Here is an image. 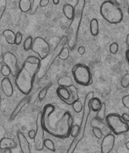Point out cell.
I'll use <instances>...</instances> for the list:
<instances>
[{
	"label": "cell",
	"instance_id": "cell-1",
	"mask_svg": "<svg viewBox=\"0 0 129 153\" xmlns=\"http://www.w3.org/2000/svg\"><path fill=\"white\" fill-rule=\"evenodd\" d=\"M42 112V123L44 131L59 139H66L70 136L73 119L68 111L53 104H47Z\"/></svg>",
	"mask_w": 129,
	"mask_h": 153
},
{
	"label": "cell",
	"instance_id": "cell-2",
	"mask_svg": "<svg viewBox=\"0 0 129 153\" xmlns=\"http://www.w3.org/2000/svg\"><path fill=\"white\" fill-rule=\"evenodd\" d=\"M40 62V59L39 57L28 56L15 76V85L17 88L25 95H28L33 89Z\"/></svg>",
	"mask_w": 129,
	"mask_h": 153
},
{
	"label": "cell",
	"instance_id": "cell-3",
	"mask_svg": "<svg viewBox=\"0 0 129 153\" xmlns=\"http://www.w3.org/2000/svg\"><path fill=\"white\" fill-rule=\"evenodd\" d=\"M68 42V37L66 35H64L61 39L60 41L55 47V48L52 50H50L49 53L44 58L40 59V66L37 74V78L40 79L47 74L49 69L54 64L56 58L58 57L59 54L62 51V49L65 47Z\"/></svg>",
	"mask_w": 129,
	"mask_h": 153
},
{
	"label": "cell",
	"instance_id": "cell-4",
	"mask_svg": "<svg viewBox=\"0 0 129 153\" xmlns=\"http://www.w3.org/2000/svg\"><path fill=\"white\" fill-rule=\"evenodd\" d=\"M94 97V92L90 91L87 94L84 102L83 109V115H82V119L81 121V124L79 126V131L77 136L73 138L71 144L69 147V148L66 152V153H74L78 144L85 137V131L87 126V120L90 117L91 110L89 106V102L90 100Z\"/></svg>",
	"mask_w": 129,
	"mask_h": 153
},
{
	"label": "cell",
	"instance_id": "cell-5",
	"mask_svg": "<svg viewBox=\"0 0 129 153\" xmlns=\"http://www.w3.org/2000/svg\"><path fill=\"white\" fill-rule=\"evenodd\" d=\"M99 10L103 19L111 24H118L124 19V14L119 6L108 1L101 4Z\"/></svg>",
	"mask_w": 129,
	"mask_h": 153
},
{
	"label": "cell",
	"instance_id": "cell-6",
	"mask_svg": "<svg viewBox=\"0 0 129 153\" xmlns=\"http://www.w3.org/2000/svg\"><path fill=\"white\" fill-rule=\"evenodd\" d=\"M105 121L115 135L118 136L128 132V123L119 114H110L106 116Z\"/></svg>",
	"mask_w": 129,
	"mask_h": 153
},
{
	"label": "cell",
	"instance_id": "cell-7",
	"mask_svg": "<svg viewBox=\"0 0 129 153\" xmlns=\"http://www.w3.org/2000/svg\"><path fill=\"white\" fill-rule=\"evenodd\" d=\"M72 73L74 81L82 86H89L93 83L90 69L85 64H78L73 68Z\"/></svg>",
	"mask_w": 129,
	"mask_h": 153
},
{
	"label": "cell",
	"instance_id": "cell-8",
	"mask_svg": "<svg viewBox=\"0 0 129 153\" xmlns=\"http://www.w3.org/2000/svg\"><path fill=\"white\" fill-rule=\"evenodd\" d=\"M44 132L45 131L42 126V112L40 111L38 113L36 120V136L33 139L35 147L37 151L43 150L44 142Z\"/></svg>",
	"mask_w": 129,
	"mask_h": 153
},
{
	"label": "cell",
	"instance_id": "cell-9",
	"mask_svg": "<svg viewBox=\"0 0 129 153\" xmlns=\"http://www.w3.org/2000/svg\"><path fill=\"white\" fill-rule=\"evenodd\" d=\"M31 50L39 56L40 59L44 58L50 50L48 42L42 37H37L33 40Z\"/></svg>",
	"mask_w": 129,
	"mask_h": 153
},
{
	"label": "cell",
	"instance_id": "cell-10",
	"mask_svg": "<svg viewBox=\"0 0 129 153\" xmlns=\"http://www.w3.org/2000/svg\"><path fill=\"white\" fill-rule=\"evenodd\" d=\"M3 61L4 65L8 66L10 69L11 74L15 77L20 70L18 60L15 55L11 52H6L3 56Z\"/></svg>",
	"mask_w": 129,
	"mask_h": 153
},
{
	"label": "cell",
	"instance_id": "cell-11",
	"mask_svg": "<svg viewBox=\"0 0 129 153\" xmlns=\"http://www.w3.org/2000/svg\"><path fill=\"white\" fill-rule=\"evenodd\" d=\"M115 143V137L113 134H109L105 136L101 143L102 153H110L112 151Z\"/></svg>",
	"mask_w": 129,
	"mask_h": 153
},
{
	"label": "cell",
	"instance_id": "cell-12",
	"mask_svg": "<svg viewBox=\"0 0 129 153\" xmlns=\"http://www.w3.org/2000/svg\"><path fill=\"white\" fill-rule=\"evenodd\" d=\"M90 125L92 128H97L102 132L103 136H106L111 132L110 128L107 126L105 120H102L97 117L93 118L90 122Z\"/></svg>",
	"mask_w": 129,
	"mask_h": 153
},
{
	"label": "cell",
	"instance_id": "cell-13",
	"mask_svg": "<svg viewBox=\"0 0 129 153\" xmlns=\"http://www.w3.org/2000/svg\"><path fill=\"white\" fill-rule=\"evenodd\" d=\"M17 139L19 140L20 148L22 153H32L30 143L27 139L25 134L21 131L17 132Z\"/></svg>",
	"mask_w": 129,
	"mask_h": 153
},
{
	"label": "cell",
	"instance_id": "cell-14",
	"mask_svg": "<svg viewBox=\"0 0 129 153\" xmlns=\"http://www.w3.org/2000/svg\"><path fill=\"white\" fill-rule=\"evenodd\" d=\"M3 92L7 97H12L13 94V87L11 81L8 77H4L1 83Z\"/></svg>",
	"mask_w": 129,
	"mask_h": 153
},
{
	"label": "cell",
	"instance_id": "cell-15",
	"mask_svg": "<svg viewBox=\"0 0 129 153\" xmlns=\"http://www.w3.org/2000/svg\"><path fill=\"white\" fill-rule=\"evenodd\" d=\"M30 97H26L25 98H23L22 100L17 104V105L16 106V107L15 108V109L13 110V111L11 113L10 117V120H13L16 117H17L20 112L22 110L23 108L25 107V106L28 104L30 102Z\"/></svg>",
	"mask_w": 129,
	"mask_h": 153
},
{
	"label": "cell",
	"instance_id": "cell-16",
	"mask_svg": "<svg viewBox=\"0 0 129 153\" xmlns=\"http://www.w3.org/2000/svg\"><path fill=\"white\" fill-rule=\"evenodd\" d=\"M17 147V144L15 141L8 137H4L0 140V149H13Z\"/></svg>",
	"mask_w": 129,
	"mask_h": 153
},
{
	"label": "cell",
	"instance_id": "cell-17",
	"mask_svg": "<svg viewBox=\"0 0 129 153\" xmlns=\"http://www.w3.org/2000/svg\"><path fill=\"white\" fill-rule=\"evenodd\" d=\"M67 88L70 91V98L67 101L65 102L64 103H66L67 105H71L74 102L78 100L79 99V94H78L77 88H76V86L74 85L68 87Z\"/></svg>",
	"mask_w": 129,
	"mask_h": 153
},
{
	"label": "cell",
	"instance_id": "cell-18",
	"mask_svg": "<svg viewBox=\"0 0 129 153\" xmlns=\"http://www.w3.org/2000/svg\"><path fill=\"white\" fill-rule=\"evenodd\" d=\"M57 95L63 102L67 101L70 98V91L67 88L59 86L56 90Z\"/></svg>",
	"mask_w": 129,
	"mask_h": 153
},
{
	"label": "cell",
	"instance_id": "cell-19",
	"mask_svg": "<svg viewBox=\"0 0 129 153\" xmlns=\"http://www.w3.org/2000/svg\"><path fill=\"white\" fill-rule=\"evenodd\" d=\"M102 102L98 98L93 97L89 102V106L91 111L97 112L102 107Z\"/></svg>",
	"mask_w": 129,
	"mask_h": 153
},
{
	"label": "cell",
	"instance_id": "cell-20",
	"mask_svg": "<svg viewBox=\"0 0 129 153\" xmlns=\"http://www.w3.org/2000/svg\"><path fill=\"white\" fill-rule=\"evenodd\" d=\"M64 15L69 20L73 19L74 16V8L70 4H66L62 8Z\"/></svg>",
	"mask_w": 129,
	"mask_h": 153
},
{
	"label": "cell",
	"instance_id": "cell-21",
	"mask_svg": "<svg viewBox=\"0 0 129 153\" xmlns=\"http://www.w3.org/2000/svg\"><path fill=\"white\" fill-rule=\"evenodd\" d=\"M57 83L59 86L68 88L73 85V80L69 76H64L58 79Z\"/></svg>",
	"mask_w": 129,
	"mask_h": 153
},
{
	"label": "cell",
	"instance_id": "cell-22",
	"mask_svg": "<svg viewBox=\"0 0 129 153\" xmlns=\"http://www.w3.org/2000/svg\"><path fill=\"white\" fill-rule=\"evenodd\" d=\"M3 36L5 37L7 42L10 45H14L15 41V33L11 30H5L3 32Z\"/></svg>",
	"mask_w": 129,
	"mask_h": 153
},
{
	"label": "cell",
	"instance_id": "cell-23",
	"mask_svg": "<svg viewBox=\"0 0 129 153\" xmlns=\"http://www.w3.org/2000/svg\"><path fill=\"white\" fill-rule=\"evenodd\" d=\"M19 8L23 13H27L32 8V3L30 0H20Z\"/></svg>",
	"mask_w": 129,
	"mask_h": 153
},
{
	"label": "cell",
	"instance_id": "cell-24",
	"mask_svg": "<svg viewBox=\"0 0 129 153\" xmlns=\"http://www.w3.org/2000/svg\"><path fill=\"white\" fill-rule=\"evenodd\" d=\"M90 32L93 36H97L99 33V23L96 19H93L90 22Z\"/></svg>",
	"mask_w": 129,
	"mask_h": 153
},
{
	"label": "cell",
	"instance_id": "cell-25",
	"mask_svg": "<svg viewBox=\"0 0 129 153\" xmlns=\"http://www.w3.org/2000/svg\"><path fill=\"white\" fill-rule=\"evenodd\" d=\"M73 106V108L75 112L76 113H81L82 111H83V104L82 103V102L78 100L74 102L72 105Z\"/></svg>",
	"mask_w": 129,
	"mask_h": 153
},
{
	"label": "cell",
	"instance_id": "cell-26",
	"mask_svg": "<svg viewBox=\"0 0 129 153\" xmlns=\"http://www.w3.org/2000/svg\"><path fill=\"white\" fill-rule=\"evenodd\" d=\"M96 117L97 118L101 119L102 120H105V118H106V106L104 103L102 104V107L101 109L99 110L98 111H97Z\"/></svg>",
	"mask_w": 129,
	"mask_h": 153
},
{
	"label": "cell",
	"instance_id": "cell-27",
	"mask_svg": "<svg viewBox=\"0 0 129 153\" xmlns=\"http://www.w3.org/2000/svg\"><path fill=\"white\" fill-rule=\"evenodd\" d=\"M69 50L68 48L64 47L61 51V52L59 53V54L58 57L62 61H66L69 58Z\"/></svg>",
	"mask_w": 129,
	"mask_h": 153
},
{
	"label": "cell",
	"instance_id": "cell-28",
	"mask_svg": "<svg viewBox=\"0 0 129 153\" xmlns=\"http://www.w3.org/2000/svg\"><path fill=\"white\" fill-rule=\"evenodd\" d=\"M32 43H33L32 37L30 36L28 37L25 40L24 43H23V49H24L25 51H28L31 50Z\"/></svg>",
	"mask_w": 129,
	"mask_h": 153
},
{
	"label": "cell",
	"instance_id": "cell-29",
	"mask_svg": "<svg viewBox=\"0 0 129 153\" xmlns=\"http://www.w3.org/2000/svg\"><path fill=\"white\" fill-rule=\"evenodd\" d=\"M44 146L47 149L51 151H55V145L53 141L50 139H47L44 140Z\"/></svg>",
	"mask_w": 129,
	"mask_h": 153
},
{
	"label": "cell",
	"instance_id": "cell-30",
	"mask_svg": "<svg viewBox=\"0 0 129 153\" xmlns=\"http://www.w3.org/2000/svg\"><path fill=\"white\" fill-rule=\"evenodd\" d=\"M120 84L122 88H127L129 86V74L126 73L123 76V77L122 78L121 81H120Z\"/></svg>",
	"mask_w": 129,
	"mask_h": 153
},
{
	"label": "cell",
	"instance_id": "cell-31",
	"mask_svg": "<svg viewBox=\"0 0 129 153\" xmlns=\"http://www.w3.org/2000/svg\"><path fill=\"white\" fill-rule=\"evenodd\" d=\"M51 84L49 86V85H47V86H46L45 87H44V88H42V90H41L39 93V99L40 100H43L45 98L47 93V91L48 89H49V88L50 87Z\"/></svg>",
	"mask_w": 129,
	"mask_h": 153
},
{
	"label": "cell",
	"instance_id": "cell-32",
	"mask_svg": "<svg viewBox=\"0 0 129 153\" xmlns=\"http://www.w3.org/2000/svg\"><path fill=\"white\" fill-rule=\"evenodd\" d=\"M79 131V125H78V124L73 125V126L71 128V131H70V136L73 137V138L75 137L78 135Z\"/></svg>",
	"mask_w": 129,
	"mask_h": 153
},
{
	"label": "cell",
	"instance_id": "cell-33",
	"mask_svg": "<svg viewBox=\"0 0 129 153\" xmlns=\"http://www.w3.org/2000/svg\"><path fill=\"white\" fill-rule=\"evenodd\" d=\"M7 1L6 0H0V19H1L4 11L7 8Z\"/></svg>",
	"mask_w": 129,
	"mask_h": 153
},
{
	"label": "cell",
	"instance_id": "cell-34",
	"mask_svg": "<svg viewBox=\"0 0 129 153\" xmlns=\"http://www.w3.org/2000/svg\"><path fill=\"white\" fill-rule=\"evenodd\" d=\"M1 73L4 77H8V76L11 74V71L8 66H7L4 64V65L1 67Z\"/></svg>",
	"mask_w": 129,
	"mask_h": 153
},
{
	"label": "cell",
	"instance_id": "cell-35",
	"mask_svg": "<svg viewBox=\"0 0 129 153\" xmlns=\"http://www.w3.org/2000/svg\"><path fill=\"white\" fill-rule=\"evenodd\" d=\"M119 44L116 42H113L110 45V52L113 54H116L119 51Z\"/></svg>",
	"mask_w": 129,
	"mask_h": 153
},
{
	"label": "cell",
	"instance_id": "cell-36",
	"mask_svg": "<svg viewBox=\"0 0 129 153\" xmlns=\"http://www.w3.org/2000/svg\"><path fill=\"white\" fill-rule=\"evenodd\" d=\"M92 132L93 134L98 139H102L103 137V134L102 131L99 130V129L97 128H92Z\"/></svg>",
	"mask_w": 129,
	"mask_h": 153
},
{
	"label": "cell",
	"instance_id": "cell-37",
	"mask_svg": "<svg viewBox=\"0 0 129 153\" xmlns=\"http://www.w3.org/2000/svg\"><path fill=\"white\" fill-rule=\"evenodd\" d=\"M22 34L20 32H17L15 34V44L19 45H20L22 42Z\"/></svg>",
	"mask_w": 129,
	"mask_h": 153
},
{
	"label": "cell",
	"instance_id": "cell-38",
	"mask_svg": "<svg viewBox=\"0 0 129 153\" xmlns=\"http://www.w3.org/2000/svg\"><path fill=\"white\" fill-rule=\"evenodd\" d=\"M122 102L123 105H124L126 108L129 109V95H126L123 97Z\"/></svg>",
	"mask_w": 129,
	"mask_h": 153
},
{
	"label": "cell",
	"instance_id": "cell-39",
	"mask_svg": "<svg viewBox=\"0 0 129 153\" xmlns=\"http://www.w3.org/2000/svg\"><path fill=\"white\" fill-rule=\"evenodd\" d=\"M49 3V0H40L39 6L40 7H45Z\"/></svg>",
	"mask_w": 129,
	"mask_h": 153
},
{
	"label": "cell",
	"instance_id": "cell-40",
	"mask_svg": "<svg viewBox=\"0 0 129 153\" xmlns=\"http://www.w3.org/2000/svg\"><path fill=\"white\" fill-rule=\"evenodd\" d=\"M28 135L29 138H30L32 140H33L35 137V136H36V131L33 130V129H32V130H30V131L28 132Z\"/></svg>",
	"mask_w": 129,
	"mask_h": 153
},
{
	"label": "cell",
	"instance_id": "cell-41",
	"mask_svg": "<svg viewBox=\"0 0 129 153\" xmlns=\"http://www.w3.org/2000/svg\"><path fill=\"white\" fill-rule=\"evenodd\" d=\"M78 52L80 55H83L85 52V48L83 45L79 47V48L78 49Z\"/></svg>",
	"mask_w": 129,
	"mask_h": 153
},
{
	"label": "cell",
	"instance_id": "cell-42",
	"mask_svg": "<svg viewBox=\"0 0 129 153\" xmlns=\"http://www.w3.org/2000/svg\"><path fill=\"white\" fill-rule=\"evenodd\" d=\"M122 119H124L125 122H127L128 123L129 122V115L127 113L123 114L122 115Z\"/></svg>",
	"mask_w": 129,
	"mask_h": 153
},
{
	"label": "cell",
	"instance_id": "cell-43",
	"mask_svg": "<svg viewBox=\"0 0 129 153\" xmlns=\"http://www.w3.org/2000/svg\"><path fill=\"white\" fill-rule=\"evenodd\" d=\"M125 58L128 64H129V49H128L125 52Z\"/></svg>",
	"mask_w": 129,
	"mask_h": 153
},
{
	"label": "cell",
	"instance_id": "cell-44",
	"mask_svg": "<svg viewBox=\"0 0 129 153\" xmlns=\"http://www.w3.org/2000/svg\"><path fill=\"white\" fill-rule=\"evenodd\" d=\"M108 1H109V2H110V3H113V4H116V5H118V6H119V3L116 1V0H107Z\"/></svg>",
	"mask_w": 129,
	"mask_h": 153
},
{
	"label": "cell",
	"instance_id": "cell-45",
	"mask_svg": "<svg viewBox=\"0 0 129 153\" xmlns=\"http://www.w3.org/2000/svg\"><path fill=\"white\" fill-rule=\"evenodd\" d=\"M125 43L127 44V46L128 47L129 46V34H127V35L126 40H125Z\"/></svg>",
	"mask_w": 129,
	"mask_h": 153
},
{
	"label": "cell",
	"instance_id": "cell-46",
	"mask_svg": "<svg viewBox=\"0 0 129 153\" xmlns=\"http://www.w3.org/2000/svg\"><path fill=\"white\" fill-rule=\"evenodd\" d=\"M3 153H12V151H11V149H4L3 150Z\"/></svg>",
	"mask_w": 129,
	"mask_h": 153
},
{
	"label": "cell",
	"instance_id": "cell-47",
	"mask_svg": "<svg viewBox=\"0 0 129 153\" xmlns=\"http://www.w3.org/2000/svg\"><path fill=\"white\" fill-rule=\"evenodd\" d=\"M52 2L56 5H57L59 3V0H52Z\"/></svg>",
	"mask_w": 129,
	"mask_h": 153
},
{
	"label": "cell",
	"instance_id": "cell-48",
	"mask_svg": "<svg viewBox=\"0 0 129 153\" xmlns=\"http://www.w3.org/2000/svg\"><path fill=\"white\" fill-rule=\"evenodd\" d=\"M125 146L127 150H129V141H127V142L125 143Z\"/></svg>",
	"mask_w": 129,
	"mask_h": 153
},
{
	"label": "cell",
	"instance_id": "cell-49",
	"mask_svg": "<svg viewBox=\"0 0 129 153\" xmlns=\"http://www.w3.org/2000/svg\"><path fill=\"white\" fill-rule=\"evenodd\" d=\"M1 97L0 95V111H1Z\"/></svg>",
	"mask_w": 129,
	"mask_h": 153
}]
</instances>
